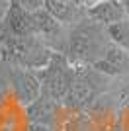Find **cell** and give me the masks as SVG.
<instances>
[{"label":"cell","instance_id":"3","mask_svg":"<svg viewBox=\"0 0 129 131\" xmlns=\"http://www.w3.org/2000/svg\"><path fill=\"white\" fill-rule=\"evenodd\" d=\"M41 82V94L53 102H63L64 94L69 92L70 84L74 80V67L63 53H53L49 63L43 69L35 71Z\"/></svg>","mask_w":129,"mask_h":131},{"label":"cell","instance_id":"10","mask_svg":"<svg viewBox=\"0 0 129 131\" xmlns=\"http://www.w3.org/2000/svg\"><path fill=\"white\" fill-rule=\"evenodd\" d=\"M55 110H57V102L49 100L47 96H39L35 102L27 106V112H29V117H31L33 123H39V125H49L55 117Z\"/></svg>","mask_w":129,"mask_h":131},{"label":"cell","instance_id":"7","mask_svg":"<svg viewBox=\"0 0 129 131\" xmlns=\"http://www.w3.org/2000/svg\"><path fill=\"white\" fill-rule=\"evenodd\" d=\"M92 67L110 78L125 77V74H129V53L123 51L121 47H117V45L110 43L107 49L104 51V55Z\"/></svg>","mask_w":129,"mask_h":131},{"label":"cell","instance_id":"4","mask_svg":"<svg viewBox=\"0 0 129 131\" xmlns=\"http://www.w3.org/2000/svg\"><path fill=\"white\" fill-rule=\"evenodd\" d=\"M31 22H33V33L47 45L53 53H63L67 49V35H69V27L59 24L51 14L43 10L31 12Z\"/></svg>","mask_w":129,"mask_h":131},{"label":"cell","instance_id":"9","mask_svg":"<svg viewBox=\"0 0 129 131\" xmlns=\"http://www.w3.org/2000/svg\"><path fill=\"white\" fill-rule=\"evenodd\" d=\"M129 14L125 10V6L121 4V0H98L96 4L86 8V18H90L92 22L100 24L104 27L121 22Z\"/></svg>","mask_w":129,"mask_h":131},{"label":"cell","instance_id":"11","mask_svg":"<svg viewBox=\"0 0 129 131\" xmlns=\"http://www.w3.org/2000/svg\"><path fill=\"white\" fill-rule=\"evenodd\" d=\"M106 33L113 45H117V47H121L123 51L129 53V16L123 18L121 22L113 24V26H107Z\"/></svg>","mask_w":129,"mask_h":131},{"label":"cell","instance_id":"8","mask_svg":"<svg viewBox=\"0 0 129 131\" xmlns=\"http://www.w3.org/2000/svg\"><path fill=\"white\" fill-rule=\"evenodd\" d=\"M43 10L67 27L86 18V8L76 0H43Z\"/></svg>","mask_w":129,"mask_h":131},{"label":"cell","instance_id":"15","mask_svg":"<svg viewBox=\"0 0 129 131\" xmlns=\"http://www.w3.org/2000/svg\"><path fill=\"white\" fill-rule=\"evenodd\" d=\"M121 4L125 6V10H127V14H129V0H121Z\"/></svg>","mask_w":129,"mask_h":131},{"label":"cell","instance_id":"6","mask_svg":"<svg viewBox=\"0 0 129 131\" xmlns=\"http://www.w3.org/2000/svg\"><path fill=\"white\" fill-rule=\"evenodd\" d=\"M26 35H35L31 12H26L10 4V8L6 10L4 18L0 22V37H26Z\"/></svg>","mask_w":129,"mask_h":131},{"label":"cell","instance_id":"12","mask_svg":"<svg viewBox=\"0 0 129 131\" xmlns=\"http://www.w3.org/2000/svg\"><path fill=\"white\" fill-rule=\"evenodd\" d=\"M10 4L18 6L26 12H35L43 8V0H10Z\"/></svg>","mask_w":129,"mask_h":131},{"label":"cell","instance_id":"1","mask_svg":"<svg viewBox=\"0 0 129 131\" xmlns=\"http://www.w3.org/2000/svg\"><path fill=\"white\" fill-rule=\"evenodd\" d=\"M112 43L106 33V27L100 24L92 22L90 18H82L80 22L69 27V35H67V49L64 57L69 59L72 67L76 65H94L107 45Z\"/></svg>","mask_w":129,"mask_h":131},{"label":"cell","instance_id":"13","mask_svg":"<svg viewBox=\"0 0 129 131\" xmlns=\"http://www.w3.org/2000/svg\"><path fill=\"white\" fill-rule=\"evenodd\" d=\"M8 92H10V86H8V78H6V74H0V102L8 96Z\"/></svg>","mask_w":129,"mask_h":131},{"label":"cell","instance_id":"5","mask_svg":"<svg viewBox=\"0 0 129 131\" xmlns=\"http://www.w3.org/2000/svg\"><path fill=\"white\" fill-rule=\"evenodd\" d=\"M6 78H8V86H10L14 98L20 104L29 106L41 96V82L35 71H27L22 67H10L6 72Z\"/></svg>","mask_w":129,"mask_h":131},{"label":"cell","instance_id":"14","mask_svg":"<svg viewBox=\"0 0 129 131\" xmlns=\"http://www.w3.org/2000/svg\"><path fill=\"white\" fill-rule=\"evenodd\" d=\"M78 2H80V4H82V6H84V8H90V6H92V4H96L98 0H78Z\"/></svg>","mask_w":129,"mask_h":131},{"label":"cell","instance_id":"2","mask_svg":"<svg viewBox=\"0 0 129 131\" xmlns=\"http://www.w3.org/2000/svg\"><path fill=\"white\" fill-rule=\"evenodd\" d=\"M53 51L37 35L26 37H0V59L10 67L39 71L49 63Z\"/></svg>","mask_w":129,"mask_h":131}]
</instances>
